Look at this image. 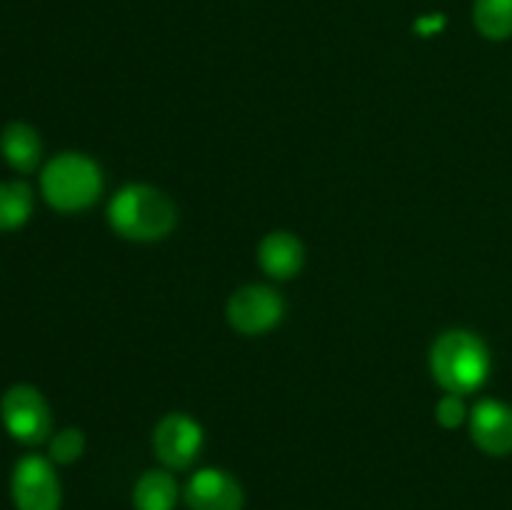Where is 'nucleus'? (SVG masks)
I'll list each match as a JSON object with an SVG mask.
<instances>
[{"mask_svg":"<svg viewBox=\"0 0 512 510\" xmlns=\"http://www.w3.org/2000/svg\"><path fill=\"white\" fill-rule=\"evenodd\" d=\"M178 208L165 190L128 183L110 198L108 223L115 235L133 243H155L173 233Z\"/></svg>","mask_w":512,"mask_h":510,"instance_id":"obj_1","label":"nucleus"},{"mask_svg":"<svg viewBox=\"0 0 512 510\" xmlns=\"http://www.w3.org/2000/svg\"><path fill=\"white\" fill-rule=\"evenodd\" d=\"M430 373L445 393H478L490 375L488 345L473 330H445L430 348Z\"/></svg>","mask_w":512,"mask_h":510,"instance_id":"obj_2","label":"nucleus"},{"mask_svg":"<svg viewBox=\"0 0 512 510\" xmlns=\"http://www.w3.org/2000/svg\"><path fill=\"white\" fill-rule=\"evenodd\" d=\"M40 193L60 213H80L98 203L103 193V170L83 153H60L40 173Z\"/></svg>","mask_w":512,"mask_h":510,"instance_id":"obj_3","label":"nucleus"},{"mask_svg":"<svg viewBox=\"0 0 512 510\" xmlns=\"http://www.w3.org/2000/svg\"><path fill=\"white\" fill-rule=\"evenodd\" d=\"M0 420L10 438L23 445L45 443L53 430L48 400L28 383H18L5 390L0 398Z\"/></svg>","mask_w":512,"mask_h":510,"instance_id":"obj_4","label":"nucleus"},{"mask_svg":"<svg viewBox=\"0 0 512 510\" xmlns=\"http://www.w3.org/2000/svg\"><path fill=\"white\" fill-rule=\"evenodd\" d=\"M285 300L275 288L263 283L243 285L235 290L225 308L230 328L240 335H265L283 320Z\"/></svg>","mask_w":512,"mask_h":510,"instance_id":"obj_5","label":"nucleus"},{"mask_svg":"<svg viewBox=\"0 0 512 510\" xmlns=\"http://www.w3.org/2000/svg\"><path fill=\"white\" fill-rule=\"evenodd\" d=\"M10 495L15 510H60L63 488L53 460L45 455H23L13 468Z\"/></svg>","mask_w":512,"mask_h":510,"instance_id":"obj_6","label":"nucleus"},{"mask_svg":"<svg viewBox=\"0 0 512 510\" xmlns=\"http://www.w3.org/2000/svg\"><path fill=\"white\" fill-rule=\"evenodd\" d=\"M203 425L185 413H168L153 430V453L168 470H188L203 453Z\"/></svg>","mask_w":512,"mask_h":510,"instance_id":"obj_7","label":"nucleus"},{"mask_svg":"<svg viewBox=\"0 0 512 510\" xmlns=\"http://www.w3.org/2000/svg\"><path fill=\"white\" fill-rule=\"evenodd\" d=\"M183 498L190 510H243L245 505L243 485L220 468H200L190 475Z\"/></svg>","mask_w":512,"mask_h":510,"instance_id":"obj_8","label":"nucleus"},{"mask_svg":"<svg viewBox=\"0 0 512 510\" xmlns=\"http://www.w3.org/2000/svg\"><path fill=\"white\" fill-rule=\"evenodd\" d=\"M473 443L493 458L512 453V408L500 400H480L468 415Z\"/></svg>","mask_w":512,"mask_h":510,"instance_id":"obj_9","label":"nucleus"},{"mask_svg":"<svg viewBox=\"0 0 512 510\" xmlns=\"http://www.w3.org/2000/svg\"><path fill=\"white\" fill-rule=\"evenodd\" d=\"M258 263L273 280H290L303 270L305 245L290 230H273L258 245Z\"/></svg>","mask_w":512,"mask_h":510,"instance_id":"obj_10","label":"nucleus"},{"mask_svg":"<svg viewBox=\"0 0 512 510\" xmlns=\"http://www.w3.org/2000/svg\"><path fill=\"white\" fill-rule=\"evenodd\" d=\"M0 153L3 160L18 173H33L43 158V143L33 125L8 123L0 133Z\"/></svg>","mask_w":512,"mask_h":510,"instance_id":"obj_11","label":"nucleus"},{"mask_svg":"<svg viewBox=\"0 0 512 510\" xmlns=\"http://www.w3.org/2000/svg\"><path fill=\"white\" fill-rule=\"evenodd\" d=\"M180 488L170 470H148L133 485L135 510H175Z\"/></svg>","mask_w":512,"mask_h":510,"instance_id":"obj_12","label":"nucleus"},{"mask_svg":"<svg viewBox=\"0 0 512 510\" xmlns=\"http://www.w3.org/2000/svg\"><path fill=\"white\" fill-rule=\"evenodd\" d=\"M33 213V190L23 180L0 183V230H18Z\"/></svg>","mask_w":512,"mask_h":510,"instance_id":"obj_13","label":"nucleus"},{"mask_svg":"<svg viewBox=\"0 0 512 510\" xmlns=\"http://www.w3.org/2000/svg\"><path fill=\"white\" fill-rule=\"evenodd\" d=\"M475 28L488 40H508L512 35V0H475Z\"/></svg>","mask_w":512,"mask_h":510,"instance_id":"obj_14","label":"nucleus"},{"mask_svg":"<svg viewBox=\"0 0 512 510\" xmlns=\"http://www.w3.org/2000/svg\"><path fill=\"white\" fill-rule=\"evenodd\" d=\"M85 453V435L80 428H63L50 435L48 458L55 465H70Z\"/></svg>","mask_w":512,"mask_h":510,"instance_id":"obj_15","label":"nucleus"},{"mask_svg":"<svg viewBox=\"0 0 512 510\" xmlns=\"http://www.w3.org/2000/svg\"><path fill=\"white\" fill-rule=\"evenodd\" d=\"M468 415L470 410L465 408L463 395L445 393L443 398L435 403V420H438V425H443L445 430H455L463 423H468Z\"/></svg>","mask_w":512,"mask_h":510,"instance_id":"obj_16","label":"nucleus"},{"mask_svg":"<svg viewBox=\"0 0 512 510\" xmlns=\"http://www.w3.org/2000/svg\"><path fill=\"white\" fill-rule=\"evenodd\" d=\"M440 28H443V15H430V18H420L418 23H415V30L423 35L438 33Z\"/></svg>","mask_w":512,"mask_h":510,"instance_id":"obj_17","label":"nucleus"}]
</instances>
